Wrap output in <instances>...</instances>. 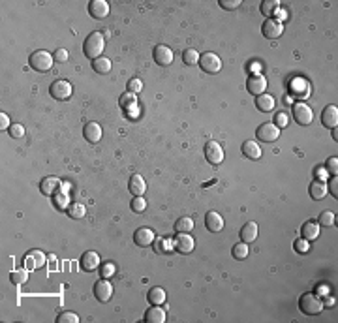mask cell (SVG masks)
Masks as SVG:
<instances>
[{
    "instance_id": "35",
    "label": "cell",
    "mask_w": 338,
    "mask_h": 323,
    "mask_svg": "<svg viewBox=\"0 0 338 323\" xmlns=\"http://www.w3.org/2000/svg\"><path fill=\"white\" fill-rule=\"evenodd\" d=\"M10 280L14 282L15 286H21L28 282V269H17V271H12L10 272Z\"/></svg>"
},
{
    "instance_id": "9",
    "label": "cell",
    "mask_w": 338,
    "mask_h": 323,
    "mask_svg": "<svg viewBox=\"0 0 338 323\" xmlns=\"http://www.w3.org/2000/svg\"><path fill=\"white\" fill-rule=\"evenodd\" d=\"M261 32L267 40H278L282 34H284V25H282L278 19H265L263 27H261Z\"/></svg>"
},
{
    "instance_id": "20",
    "label": "cell",
    "mask_w": 338,
    "mask_h": 323,
    "mask_svg": "<svg viewBox=\"0 0 338 323\" xmlns=\"http://www.w3.org/2000/svg\"><path fill=\"white\" fill-rule=\"evenodd\" d=\"M60 188H62V183L56 177H45L42 184H40V190L45 196H56L60 192Z\"/></svg>"
},
{
    "instance_id": "16",
    "label": "cell",
    "mask_w": 338,
    "mask_h": 323,
    "mask_svg": "<svg viewBox=\"0 0 338 323\" xmlns=\"http://www.w3.org/2000/svg\"><path fill=\"white\" fill-rule=\"evenodd\" d=\"M152 56H154V62L158 66H169L173 62V51L168 45H156Z\"/></svg>"
},
{
    "instance_id": "50",
    "label": "cell",
    "mask_w": 338,
    "mask_h": 323,
    "mask_svg": "<svg viewBox=\"0 0 338 323\" xmlns=\"http://www.w3.org/2000/svg\"><path fill=\"white\" fill-rule=\"evenodd\" d=\"M274 124L278 128H284L287 124V115H286V113H278V115L274 117Z\"/></svg>"
},
{
    "instance_id": "21",
    "label": "cell",
    "mask_w": 338,
    "mask_h": 323,
    "mask_svg": "<svg viewBox=\"0 0 338 323\" xmlns=\"http://www.w3.org/2000/svg\"><path fill=\"white\" fill-rule=\"evenodd\" d=\"M83 136H84V139L88 141V143H98V141L101 139V126H100L98 122L90 120V122H86V124H84Z\"/></svg>"
},
{
    "instance_id": "37",
    "label": "cell",
    "mask_w": 338,
    "mask_h": 323,
    "mask_svg": "<svg viewBox=\"0 0 338 323\" xmlns=\"http://www.w3.org/2000/svg\"><path fill=\"white\" fill-rule=\"evenodd\" d=\"M248 252H250V250H248V244H246V242H242V240H240V242H237V244L231 248V254H233V257H235V259H246Z\"/></svg>"
},
{
    "instance_id": "48",
    "label": "cell",
    "mask_w": 338,
    "mask_h": 323,
    "mask_svg": "<svg viewBox=\"0 0 338 323\" xmlns=\"http://www.w3.org/2000/svg\"><path fill=\"white\" fill-rule=\"evenodd\" d=\"M327 192L333 194L335 197H338V177H333V179L329 181V188H327Z\"/></svg>"
},
{
    "instance_id": "12",
    "label": "cell",
    "mask_w": 338,
    "mask_h": 323,
    "mask_svg": "<svg viewBox=\"0 0 338 323\" xmlns=\"http://www.w3.org/2000/svg\"><path fill=\"white\" fill-rule=\"evenodd\" d=\"M94 297L100 303H109V299L113 297V286L111 282H107V278H101L94 284Z\"/></svg>"
},
{
    "instance_id": "13",
    "label": "cell",
    "mask_w": 338,
    "mask_h": 323,
    "mask_svg": "<svg viewBox=\"0 0 338 323\" xmlns=\"http://www.w3.org/2000/svg\"><path fill=\"white\" fill-rule=\"evenodd\" d=\"M154 231L151 229V227H139L135 233H134V242L141 246V248H147V246H151V244H154Z\"/></svg>"
},
{
    "instance_id": "5",
    "label": "cell",
    "mask_w": 338,
    "mask_h": 323,
    "mask_svg": "<svg viewBox=\"0 0 338 323\" xmlns=\"http://www.w3.org/2000/svg\"><path fill=\"white\" fill-rule=\"evenodd\" d=\"M246 90L254 96H261L267 90V77L263 73H252L246 79Z\"/></svg>"
},
{
    "instance_id": "33",
    "label": "cell",
    "mask_w": 338,
    "mask_h": 323,
    "mask_svg": "<svg viewBox=\"0 0 338 323\" xmlns=\"http://www.w3.org/2000/svg\"><path fill=\"white\" fill-rule=\"evenodd\" d=\"M147 299L151 301V305H164L166 303V291H164V288H152L149 291Z\"/></svg>"
},
{
    "instance_id": "45",
    "label": "cell",
    "mask_w": 338,
    "mask_h": 323,
    "mask_svg": "<svg viewBox=\"0 0 338 323\" xmlns=\"http://www.w3.org/2000/svg\"><path fill=\"white\" fill-rule=\"evenodd\" d=\"M327 169H329V173H331L333 177H337V173H338V158H329V160H327Z\"/></svg>"
},
{
    "instance_id": "43",
    "label": "cell",
    "mask_w": 338,
    "mask_h": 323,
    "mask_svg": "<svg viewBox=\"0 0 338 323\" xmlns=\"http://www.w3.org/2000/svg\"><path fill=\"white\" fill-rule=\"evenodd\" d=\"M293 248H295V252H299V254H306L310 250V244H308V240H304L303 237H301V239L295 240Z\"/></svg>"
},
{
    "instance_id": "10",
    "label": "cell",
    "mask_w": 338,
    "mask_h": 323,
    "mask_svg": "<svg viewBox=\"0 0 338 323\" xmlns=\"http://www.w3.org/2000/svg\"><path fill=\"white\" fill-rule=\"evenodd\" d=\"M205 158H207L209 164L218 166V164L224 162V149H222L216 141H209V143L205 145Z\"/></svg>"
},
{
    "instance_id": "41",
    "label": "cell",
    "mask_w": 338,
    "mask_h": 323,
    "mask_svg": "<svg viewBox=\"0 0 338 323\" xmlns=\"http://www.w3.org/2000/svg\"><path fill=\"white\" fill-rule=\"evenodd\" d=\"M132 211L134 212H145L147 211V201L143 199V196H135L132 201Z\"/></svg>"
},
{
    "instance_id": "6",
    "label": "cell",
    "mask_w": 338,
    "mask_h": 323,
    "mask_svg": "<svg viewBox=\"0 0 338 323\" xmlns=\"http://www.w3.org/2000/svg\"><path fill=\"white\" fill-rule=\"evenodd\" d=\"M199 68L207 73H218L222 70V60L216 53H203L199 55Z\"/></svg>"
},
{
    "instance_id": "26",
    "label": "cell",
    "mask_w": 338,
    "mask_h": 323,
    "mask_svg": "<svg viewBox=\"0 0 338 323\" xmlns=\"http://www.w3.org/2000/svg\"><path fill=\"white\" fill-rule=\"evenodd\" d=\"M257 239V224L255 222H248V224L242 225V229H240V240L242 242H254V240Z\"/></svg>"
},
{
    "instance_id": "53",
    "label": "cell",
    "mask_w": 338,
    "mask_h": 323,
    "mask_svg": "<svg viewBox=\"0 0 338 323\" xmlns=\"http://www.w3.org/2000/svg\"><path fill=\"white\" fill-rule=\"evenodd\" d=\"M325 305H327V306H333V305H335V299H333V297H329V299L325 301Z\"/></svg>"
},
{
    "instance_id": "25",
    "label": "cell",
    "mask_w": 338,
    "mask_h": 323,
    "mask_svg": "<svg viewBox=\"0 0 338 323\" xmlns=\"http://www.w3.org/2000/svg\"><path fill=\"white\" fill-rule=\"evenodd\" d=\"M242 154L248 160H259L261 158V147L255 141H244L242 143Z\"/></svg>"
},
{
    "instance_id": "11",
    "label": "cell",
    "mask_w": 338,
    "mask_h": 323,
    "mask_svg": "<svg viewBox=\"0 0 338 323\" xmlns=\"http://www.w3.org/2000/svg\"><path fill=\"white\" fill-rule=\"evenodd\" d=\"M45 261H47V257H45V254L42 250H30V252L25 255V267L28 271H38V269L45 267Z\"/></svg>"
},
{
    "instance_id": "7",
    "label": "cell",
    "mask_w": 338,
    "mask_h": 323,
    "mask_svg": "<svg viewBox=\"0 0 338 323\" xmlns=\"http://www.w3.org/2000/svg\"><path fill=\"white\" fill-rule=\"evenodd\" d=\"M255 136H257V139L263 141V143H274L280 137V128L276 126L274 122H263L261 126L255 130Z\"/></svg>"
},
{
    "instance_id": "22",
    "label": "cell",
    "mask_w": 338,
    "mask_h": 323,
    "mask_svg": "<svg viewBox=\"0 0 338 323\" xmlns=\"http://www.w3.org/2000/svg\"><path fill=\"white\" fill-rule=\"evenodd\" d=\"M166 310L160 308V305H152V308L145 312V322L147 323H164L166 322Z\"/></svg>"
},
{
    "instance_id": "38",
    "label": "cell",
    "mask_w": 338,
    "mask_h": 323,
    "mask_svg": "<svg viewBox=\"0 0 338 323\" xmlns=\"http://www.w3.org/2000/svg\"><path fill=\"white\" fill-rule=\"evenodd\" d=\"M120 107L122 109H135V94L134 92H126L120 96Z\"/></svg>"
},
{
    "instance_id": "31",
    "label": "cell",
    "mask_w": 338,
    "mask_h": 323,
    "mask_svg": "<svg viewBox=\"0 0 338 323\" xmlns=\"http://www.w3.org/2000/svg\"><path fill=\"white\" fill-rule=\"evenodd\" d=\"M66 212H68L70 218L79 220V218H83L84 214H86V207H84L83 203H70V205L66 207Z\"/></svg>"
},
{
    "instance_id": "1",
    "label": "cell",
    "mask_w": 338,
    "mask_h": 323,
    "mask_svg": "<svg viewBox=\"0 0 338 323\" xmlns=\"http://www.w3.org/2000/svg\"><path fill=\"white\" fill-rule=\"evenodd\" d=\"M103 47H105V38H103V34H101V32H90L83 43V53H84V56L96 60V58L101 55Z\"/></svg>"
},
{
    "instance_id": "34",
    "label": "cell",
    "mask_w": 338,
    "mask_h": 323,
    "mask_svg": "<svg viewBox=\"0 0 338 323\" xmlns=\"http://www.w3.org/2000/svg\"><path fill=\"white\" fill-rule=\"evenodd\" d=\"M192 229H194V220L188 218V216H184V218L175 222V231L177 233H190Z\"/></svg>"
},
{
    "instance_id": "15",
    "label": "cell",
    "mask_w": 338,
    "mask_h": 323,
    "mask_svg": "<svg viewBox=\"0 0 338 323\" xmlns=\"http://www.w3.org/2000/svg\"><path fill=\"white\" fill-rule=\"evenodd\" d=\"M175 250L181 254H190L194 252V246H196V242H194V237H190V233H179L177 237H175Z\"/></svg>"
},
{
    "instance_id": "46",
    "label": "cell",
    "mask_w": 338,
    "mask_h": 323,
    "mask_svg": "<svg viewBox=\"0 0 338 323\" xmlns=\"http://www.w3.org/2000/svg\"><path fill=\"white\" fill-rule=\"evenodd\" d=\"M220 6L225 10H235L240 6V0H220Z\"/></svg>"
},
{
    "instance_id": "3",
    "label": "cell",
    "mask_w": 338,
    "mask_h": 323,
    "mask_svg": "<svg viewBox=\"0 0 338 323\" xmlns=\"http://www.w3.org/2000/svg\"><path fill=\"white\" fill-rule=\"evenodd\" d=\"M53 62H55V58H53V55H49L47 51H36V53H32L30 58H28L30 68L34 71H42V73L51 70Z\"/></svg>"
},
{
    "instance_id": "39",
    "label": "cell",
    "mask_w": 338,
    "mask_h": 323,
    "mask_svg": "<svg viewBox=\"0 0 338 323\" xmlns=\"http://www.w3.org/2000/svg\"><path fill=\"white\" fill-rule=\"evenodd\" d=\"M337 222V216H335V212L331 211H323L320 214V225H325V227H331V225Z\"/></svg>"
},
{
    "instance_id": "24",
    "label": "cell",
    "mask_w": 338,
    "mask_h": 323,
    "mask_svg": "<svg viewBox=\"0 0 338 323\" xmlns=\"http://www.w3.org/2000/svg\"><path fill=\"white\" fill-rule=\"evenodd\" d=\"M301 235H303V239L304 240H314L320 237V224L318 222H304V225L301 227Z\"/></svg>"
},
{
    "instance_id": "14",
    "label": "cell",
    "mask_w": 338,
    "mask_h": 323,
    "mask_svg": "<svg viewBox=\"0 0 338 323\" xmlns=\"http://www.w3.org/2000/svg\"><path fill=\"white\" fill-rule=\"evenodd\" d=\"M321 124L325 128H329V130H337L338 126V107L335 103H331V105H327L321 113Z\"/></svg>"
},
{
    "instance_id": "30",
    "label": "cell",
    "mask_w": 338,
    "mask_h": 323,
    "mask_svg": "<svg viewBox=\"0 0 338 323\" xmlns=\"http://www.w3.org/2000/svg\"><path fill=\"white\" fill-rule=\"evenodd\" d=\"M92 70L96 73H101V75L109 73L111 71V60L105 58V56H98L96 60H92Z\"/></svg>"
},
{
    "instance_id": "36",
    "label": "cell",
    "mask_w": 338,
    "mask_h": 323,
    "mask_svg": "<svg viewBox=\"0 0 338 323\" xmlns=\"http://www.w3.org/2000/svg\"><path fill=\"white\" fill-rule=\"evenodd\" d=\"M183 62L184 64H188V66H196L199 64V53H197L196 49H184L183 51Z\"/></svg>"
},
{
    "instance_id": "51",
    "label": "cell",
    "mask_w": 338,
    "mask_h": 323,
    "mask_svg": "<svg viewBox=\"0 0 338 323\" xmlns=\"http://www.w3.org/2000/svg\"><path fill=\"white\" fill-rule=\"evenodd\" d=\"M55 203H56L58 209H66V207H64V205H66V196H64L62 192H58V194L55 196Z\"/></svg>"
},
{
    "instance_id": "23",
    "label": "cell",
    "mask_w": 338,
    "mask_h": 323,
    "mask_svg": "<svg viewBox=\"0 0 338 323\" xmlns=\"http://www.w3.org/2000/svg\"><path fill=\"white\" fill-rule=\"evenodd\" d=\"M128 190L135 196H143L145 194V190H147V183H145V179L141 177V175H132L130 177V183H128Z\"/></svg>"
},
{
    "instance_id": "18",
    "label": "cell",
    "mask_w": 338,
    "mask_h": 323,
    "mask_svg": "<svg viewBox=\"0 0 338 323\" xmlns=\"http://www.w3.org/2000/svg\"><path fill=\"white\" fill-rule=\"evenodd\" d=\"M88 14L92 15L94 19H105L109 15V4L105 0H90Z\"/></svg>"
},
{
    "instance_id": "4",
    "label": "cell",
    "mask_w": 338,
    "mask_h": 323,
    "mask_svg": "<svg viewBox=\"0 0 338 323\" xmlns=\"http://www.w3.org/2000/svg\"><path fill=\"white\" fill-rule=\"evenodd\" d=\"M291 113H293V119H295L297 124L301 126H308L310 122L314 120V113H312V107L304 102H295L293 107H291Z\"/></svg>"
},
{
    "instance_id": "47",
    "label": "cell",
    "mask_w": 338,
    "mask_h": 323,
    "mask_svg": "<svg viewBox=\"0 0 338 323\" xmlns=\"http://www.w3.org/2000/svg\"><path fill=\"white\" fill-rule=\"evenodd\" d=\"M53 58H55L56 62H66L68 60V51L66 49H56L55 53H53Z\"/></svg>"
},
{
    "instance_id": "27",
    "label": "cell",
    "mask_w": 338,
    "mask_h": 323,
    "mask_svg": "<svg viewBox=\"0 0 338 323\" xmlns=\"http://www.w3.org/2000/svg\"><path fill=\"white\" fill-rule=\"evenodd\" d=\"M274 105H276V102H274L272 96H269V94H261V96H257V100H255V107L261 113H270L274 109Z\"/></svg>"
},
{
    "instance_id": "17",
    "label": "cell",
    "mask_w": 338,
    "mask_h": 323,
    "mask_svg": "<svg viewBox=\"0 0 338 323\" xmlns=\"http://www.w3.org/2000/svg\"><path fill=\"white\" fill-rule=\"evenodd\" d=\"M79 265H81L84 272H92V271L100 269V255L96 252H92V250H88V252H84L81 255Z\"/></svg>"
},
{
    "instance_id": "29",
    "label": "cell",
    "mask_w": 338,
    "mask_h": 323,
    "mask_svg": "<svg viewBox=\"0 0 338 323\" xmlns=\"http://www.w3.org/2000/svg\"><path fill=\"white\" fill-rule=\"evenodd\" d=\"M308 190H310V197L316 199V201H320V199H323V197L327 196V186H325V183H321L320 179L310 184Z\"/></svg>"
},
{
    "instance_id": "2",
    "label": "cell",
    "mask_w": 338,
    "mask_h": 323,
    "mask_svg": "<svg viewBox=\"0 0 338 323\" xmlns=\"http://www.w3.org/2000/svg\"><path fill=\"white\" fill-rule=\"evenodd\" d=\"M299 308H301V312H304L308 316H318L323 310V301H321V297H318L316 293H304L299 299Z\"/></svg>"
},
{
    "instance_id": "40",
    "label": "cell",
    "mask_w": 338,
    "mask_h": 323,
    "mask_svg": "<svg viewBox=\"0 0 338 323\" xmlns=\"http://www.w3.org/2000/svg\"><path fill=\"white\" fill-rule=\"evenodd\" d=\"M58 323H79V316L73 314V312H62L58 318H56Z\"/></svg>"
},
{
    "instance_id": "49",
    "label": "cell",
    "mask_w": 338,
    "mask_h": 323,
    "mask_svg": "<svg viewBox=\"0 0 338 323\" xmlns=\"http://www.w3.org/2000/svg\"><path fill=\"white\" fill-rule=\"evenodd\" d=\"M10 134H12V137H23L25 136V128L21 124H14V126H10Z\"/></svg>"
},
{
    "instance_id": "28",
    "label": "cell",
    "mask_w": 338,
    "mask_h": 323,
    "mask_svg": "<svg viewBox=\"0 0 338 323\" xmlns=\"http://www.w3.org/2000/svg\"><path fill=\"white\" fill-rule=\"evenodd\" d=\"M259 10H261V14L265 15L267 19H272L276 12H280V2L278 0H263Z\"/></svg>"
},
{
    "instance_id": "8",
    "label": "cell",
    "mask_w": 338,
    "mask_h": 323,
    "mask_svg": "<svg viewBox=\"0 0 338 323\" xmlns=\"http://www.w3.org/2000/svg\"><path fill=\"white\" fill-rule=\"evenodd\" d=\"M49 92H51V96L58 102H64V100H68L71 96V92H73V88H71V85L68 81H64V79H56L55 83L49 86Z\"/></svg>"
},
{
    "instance_id": "42",
    "label": "cell",
    "mask_w": 338,
    "mask_h": 323,
    "mask_svg": "<svg viewBox=\"0 0 338 323\" xmlns=\"http://www.w3.org/2000/svg\"><path fill=\"white\" fill-rule=\"evenodd\" d=\"M117 272V267H115V263H103L101 267H100V274H101V278H111L113 274Z\"/></svg>"
},
{
    "instance_id": "44",
    "label": "cell",
    "mask_w": 338,
    "mask_h": 323,
    "mask_svg": "<svg viewBox=\"0 0 338 323\" xmlns=\"http://www.w3.org/2000/svg\"><path fill=\"white\" fill-rule=\"evenodd\" d=\"M128 90L134 92V94H135V92H141V90H143L141 79H130V81H128Z\"/></svg>"
},
{
    "instance_id": "32",
    "label": "cell",
    "mask_w": 338,
    "mask_h": 323,
    "mask_svg": "<svg viewBox=\"0 0 338 323\" xmlns=\"http://www.w3.org/2000/svg\"><path fill=\"white\" fill-rule=\"evenodd\" d=\"M154 248L158 254H166L171 252L175 248V244H173V240L169 237H162V239H154Z\"/></svg>"
},
{
    "instance_id": "52",
    "label": "cell",
    "mask_w": 338,
    "mask_h": 323,
    "mask_svg": "<svg viewBox=\"0 0 338 323\" xmlns=\"http://www.w3.org/2000/svg\"><path fill=\"white\" fill-rule=\"evenodd\" d=\"M10 126V117L6 115V113H0V128L4 130V128Z\"/></svg>"
},
{
    "instance_id": "19",
    "label": "cell",
    "mask_w": 338,
    "mask_h": 323,
    "mask_svg": "<svg viewBox=\"0 0 338 323\" xmlns=\"http://www.w3.org/2000/svg\"><path fill=\"white\" fill-rule=\"evenodd\" d=\"M205 225L211 233H220L224 229V218L216 211H209L205 214Z\"/></svg>"
}]
</instances>
